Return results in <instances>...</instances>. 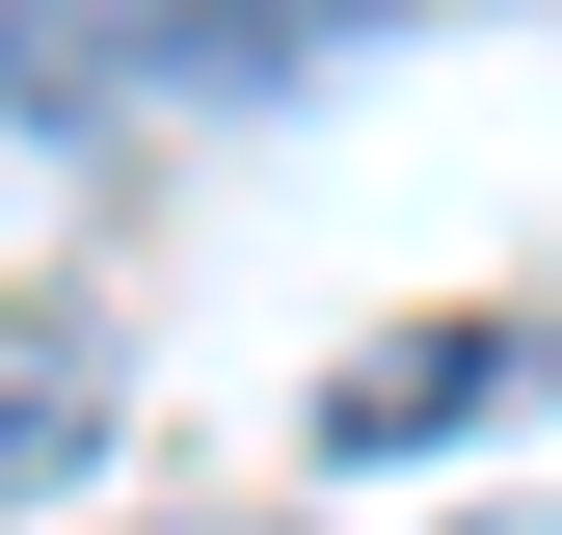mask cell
Returning <instances> with one entry per match:
<instances>
[{"mask_svg": "<svg viewBox=\"0 0 562 535\" xmlns=\"http://www.w3.org/2000/svg\"><path fill=\"white\" fill-rule=\"evenodd\" d=\"M509 375H536V321H375V349L322 375V455H456V429H509Z\"/></svg>", "mask_w": 562, "mask_h": 535, "instance_id": "1", "label": "cell"}, {"mask_svg": "<svg viewBox=\"0 0 562 535\" xmlns=\"http://www.w3.org/2000/svg\"><path fill=\"white\" fill-rule=\"evenodd\" d=\"M81 455H108V321L27 295V321H0V509H54Z\"/></svg>", "mask_w": 562, "mask_h": 535, "instance_id": "2", "label": "cell"}, {"mask_svg": "<svg viewBox=\"0 0 562 535\" xmlns=\"http://www.w3.org/2000/svg\"><path fill=\"white\" fill-rule=\"evenodd\" d=\"M482 535H562V509H482Z\"/></svg>", "mask_w": 562, "mask_h": 535, "instance_id": "4", "label": "cell"}, {"mask_svg": "<svg viewBox=\"0 0 562 535\" xmlns=\"http://www.w3.org/2000/svg\"><path fill=\"white\" fill-rule=\"evenodd\" d=\"M0 81H27V107H108V0H0Z\"/></svg>", "mask_w": 562, "mask_h": 535, "instance_id": "3", "label": "cell"}]
</instances>
